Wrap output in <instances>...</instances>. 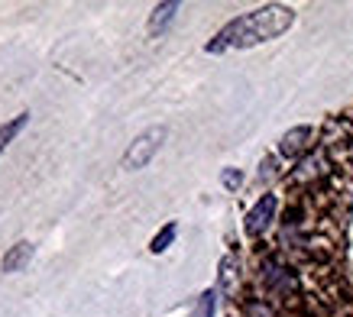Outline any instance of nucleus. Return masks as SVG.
<instances>
[{
  "mask_svg": "<svg viewBox=\"0 0 353 317\" xmlns=\"http://www.w3.org/2000/svg\"><path fill=\"white\" fill-rule=\"evenodd\" d=\"M26 123H30V114L23 110V114H17V116H13V120H7V123L0 127V156L7 152V146H10L13 139L20 136V133H23V127H26Z\"/></svg>",
  "mask_w": 353,
  "mask_h": 317,
  "instance_id": "obj_7",
  "label": "nucleus"
},
{
  "mask_svg": "<svg viewBox=\"0 0 353 317\" xmlns=\"http://www.w3.org/2000/svg\"><path fill=\"white\" fill-rule=\"evenodd\" d=\"M266 285L269 288H295V278H292V272L289 269H282V265H276V263H269L266 265Z\"/></svg>",
  "mask_w": 353,
  "mask_h": 317,
  "instance_id": "obj_8",
  "label": "nucleus"
},
{
  "mask_svg": "<svg viewBox=\"0 0 353 317\" xmlns=\"http://www.w3.org/2000/svg\"><path fill=\"white\" fill-rule=\"evenodd\" d=\"M308 139H311V127H295L289 130L285 136H282V143H279V152L285 158H299L305 149H308Z\"/></svg>",
  "mask_w": 353,
  "mask_h": 317,
  "instance_id": "obj_5",
  "label": "nucleus"
},
{
  "mask_svg": "<svg viewBox=\"0 0 353 317\" xmlns=\"http://www.w3.org/2000/svg\"><path fill=\"white\" fill-rule=\"evenodd\" d=\"M179 10H182V7H179L175 0H172V3H159V7L152 10V17H150V36H159V32L175 20V13Z\"/></svg>",
  "mask_w": 353,
  "mask_h": 317,
  "instance_id": "obj_6",
  "label": "nucleus"
},
{
  "mask_svg": "<svg viewBox=\"0 0 353 317\" xmlns=\"http://www.w3.org/2000/svg\"><path fill=\"white\" fill-rule=\"evenodd\" d=\"M175 233H179V227H175V223H165V227H162V230L152 236L150 249H152V253H165V249L172 246V240H175Z\"/></svg>",
  "mask_w": 353,
  "mask_h": 317,
  "instance_id": "obj_9",
  "label": "nucleus"
},
{
  "mask_svg": "<svg viewBox=\"0 0 353 317\" xmlns=\"http://www.w3.org/2000/svg\"><path fill=\"white\" fill-rule=\"evenodd\" d=\"M292 23H295V10L292 7L269 3V7H259V10H250L243 17L230 20L211 43L204 45V52L221 55L227 49H253V45L279 39L282 32H289Z\"/></svg>",
  "mask_w": 353,
  "mask_h": 317,
  "instance_id": "obj_1",
  "label": "nucleus"
},
{
  "mask_svg": "<svg viewBox=\"0 0 353 317\" xmlns=\"http://www.w3.org/2000/svg\"><path fill=\"white\" fill-rule=\"evenodd\" d=\"M246 314H250V317H272V311H269L266 305H259V301H250Z\"/></svg>",
  "mask_w": 353,
  "mask_h": 317,
  "instance_id": "obj_12",
  "label": "nucleus"
},
{
  "mask_svg": "<svg viewBox=\"0 0 353 317\" xmlns=\"http://www.w3.org/2000/svg\"><path fill=\"white\" fill-rule=\"evenodd\" d=\"M165 136H169V130H165V127H150L146 133H139V136L127 146V152H123V169H127V172L146 169L152 158H156V152L162 149Z\"/></svg>",
  "mask_w": 353,
  "mask_h": 317,
  "instance_id": "obj_2",
  "label": "nucleus"
},
{
  "mask_svg": "<svg viewBox=\"0 0 353 317\" xmlns=\"http://www.w3.org/2000/svg\"><path fill=\"white\" fill-rule=\"evenodd\" d=\"M276 194H263L253 207H250V214H246V221H243V230L246 236H263V233L269 230V223H272V217H276Z\"/></svg>",
  "mask_w": 353,
  "mask_h": 317,
  "instance_id": "obj_3",
  "label": "nucleus"
},
{
  "mask_svg": "<svg viewBox=\"0 0 353 317\" xmlns=\"http://www.w3.org/2000/svg\"><path fill=\"white\" fill-rule=\"evenodd\" d=\"M32 253H36V246H32L30 240H20V243H13L10 249L3 253V259H0V272H7V275L20 272L23 265H30Z\"/></svg>",
  "mask_w": 353,
  "mask_h": 317,
  "instance_id": "obj_4",
  "label": "nucleus"
},
{
  "mask_svg": "<svg viewBox=\"0 0 353 317\" xmlns=\"http://www.w3.org/2000/svg\"><path fill=\"white\" fill-rule=\"evenodd\" d=\"M221 181H224V188L227 191H236L240 185H243V175L236 169H224V175H221Z\"/></svg>",
  "mask_w": 353,
  "mask_h": 317,
  "instance_id": "obj_11",
  "label": "nucleus"
},
{
  "mask_svg": "<svg viewBox=\"0 0 353 317\" xmlns=\"http://www.w3.org/2000/svg\"><path fill=\"white\" fill-rule=\"evenodd\" d=\"M214 305H217V292H204L194 305V314L192 317H214Z\"/></svg>",
  "mask_w": 353,
  "mask_h": 317,
  "instance_id": "obj_10",
  "label": "nucleus"
}]
</instances>
